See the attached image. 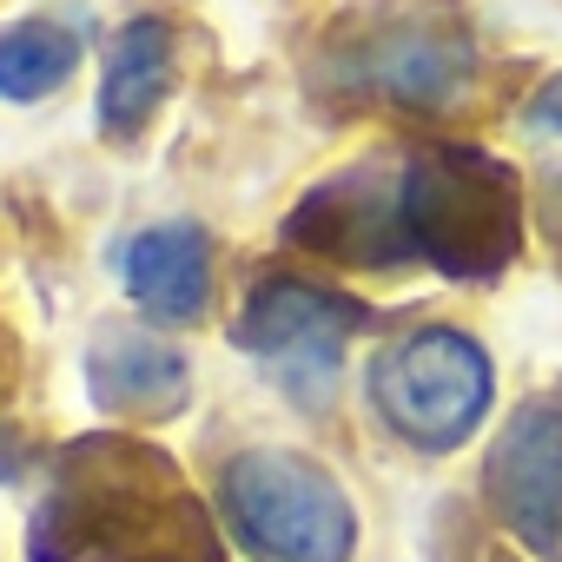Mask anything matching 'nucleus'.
<instances>
[{
    "label": "nucleus",
    "mask_w": 562,
    "mask_h": 562,
    "mask_svg": "<svg viewBox=\"0 0 562 562\" xmlns=\"http://www.w3.org/2000/svg\"><path fill=\"white\" fill-rule=\"evenodd\" d=\"M34 562H218L212 522L172 463L126 437H87L60 457L34 516Z\"/></svg>",
    "instance_id": "f257e3e1"
},
{
    "label": "nucleus",
    "mask_w": 562,
    "mask_h": 562,
    "mask_svg": "<svg viewBox=\"0 0 562 562\" xmlns=\"http://www.w3.org/2000/svg\"><path fill=\"white\" fill-rule=\"evenodd\" d=\"M391 232L397 258H417L457 285H483L522 245L516 172L470 146H430L391 172Z\"/></svg>",
    "instance_id": "f03ea898"
},
{
    "label": "nucleus",
    "mask_w": 562,
    "mask_h": 562,
    "mask_svg": "<svg viewBox=\"0 0 562 562\" xmlns=\"http://www.w3.org/2000/svg\"><path fill=\"white\" fill-rule=\"evenodd\" d=\"M225 522L265 562H351L358 509L345 483L299 450H238L218 476Z\"/></svg>",
    "instance_id": "7ed1b4c3"
},
{
    "label": "nucleus",
    "mask_w": 562,
    "mask_h": 562,
    "mask_svg": "<svg viewBox=\"0 0 562 562\" xmlns=\"http://www.w3.org/2000/svg\"><path fill=\"white\" fill-rule=\"evenodd\" d=\"M331 80L358 100L457 106L476 80V41L450 0H384L331 54Z\"/></svg>",
    "instance_id": "20e7f679"
},
{
    "label": "nucleus",
    "mask_w": 562,
    "mask_h": 562,
    "mask_svg": "<svg viewBox=\"0 0 562 562\" xmlns=\"http://www.w3.org/2000/svg\"><path fill=\"white\" fill-rule=\"evenodd\" d=\"M490 397H496V364L457 325L404 331L371 358V404L411 450L443 457L470 443L490 417Z\"/></svg>",
    "instance_id": "39448f33"
},
{
    "label": "nucleus",
    "mask_w": 562,
    "mask_h": 562,
    "mask_svg": "<svg viewBox=\"0 0 562 562\" xmlns=\"http://www.w3.org/2000/svg\"><path fill=\"white\" fill-rule=\"evenodd\" d=\"M364 305L325 285H305V278H265V285L245 299L232 345L251 351L271 384L285 391L305 411H325L345 371V345L364 331Z\"/></svg>",
    "instance_id": "423d86ee"
},
{
    "label": "nucleus",
    "mask_w": 562,
    "mask_h": 562,
    "mask_svg": "<svg viewBox=\"0 0 562 562\" xmlns=\"http://www.w3.org/2000/svg\"><path fill=\"white\" fill-rule=\"evenodd\" d=\"M483 496L529 555L562 549V404H522L496 430L483 457Z\"/></svg>",
    "instance_id": "0eeeda50"
},
{
    "label": "nucleus",
    "mask_w": 562,
    "mask_h": 562,
    "mask_svg": "<svg viewBox=\"0 0 562 562\" xmlns=\"http://www.w3.org/2000/svg\"><path fill=\"white\" fill-rule=\"evenodd\" d=\"M87 391L100 411H120V417H172L192 397V364L179 345L153 331L100 325L87 345Z\"/></svg>",
    "instance_id": "6e6552de"
},
{
    "label": "nucleus",
    "mask_w": 562,
    "mask_h": 562,
    "mask_svg": "<svg viewBox=\"0 0 562 562\" xmlns=\"http://www.w3.org/2000/svg\"><path fill=\"white\" fill-rule=\"evenodd\" d=\"M120 278L139 312L166 325H192L205 318V299H212V245L199 225H153L126 245Z\"/></svg>",
    "instance_id": "1a4fd4ad"
},
{
    "label": "nucleus",
    "mask_w": 562,
    "mask_h": 562,
    "mask_svg": "<svg viewBox=\"0 0 562 562\" xmlns=\"http://www.w3.org/2000/svg\"><path fill=\"white\" fill-rule=\"evenodd\" d=\"M172 87V27L166 21H126L106 47L100 74V120L106 133H139Z\"/></svg>",
    "instance_id": "9d476101"
},
{
    "label": "nucleus",
    "mask_w": 562,
    "mask_h": 562,
    "mask_svg": "<svg viewBox=\"0 0 562 562\" xmlns=\"http://www.w3.org/2000/svg\"><path fill=\"white\" fill-rule=\"evenodd\" d=\"M87 54V21L80 14H27L0 27V100H47L74 80Z\"/></svg>",
    "instance_id": "9b49d317"
},
{
    "label": "nucleus",
    "mask_w": 562,
    "mask_h": 562,
    "mask_svg": "<svg viewBox=\"0 0 562 562\" xmlns=\"http://www.w3.org/2000/svg\"><path fill=\"white\" fill-rule=\"evenodd\" d=\"M522 126H529V133H542V139H562V80H549V87L529 100Z\"/></svg>",
    "instance_id": "f8f14e48"
}]
</instances>
